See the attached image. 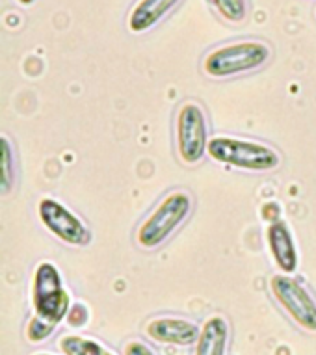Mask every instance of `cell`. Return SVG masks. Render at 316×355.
Wrapping results in <instances>:
<instances>
[{
    "label": "cell",
    "mask_w": 316,
    "mask_h": 355,
    "mask_svg": "<svg viewBox=\"0 0 316 355\" xmlns=\"http://www.w3.org/2000/svg\"><path fill=\"white\" fill-rule=\"evenodd\" d=\"M125 355H157L147 344L140 343V340H132L125 346Z\"/></svg>",
    "instance_id": "cell-16"
},
{
    "label": "cell",
    "mask_w": 316,
    "mask_h": 355,
    "mask_svg": "<svg viewBox=\"0 0 316 355\" xmlns=\"http://www.w3.org/2000/svg\"><path fill=\"white\" fill-rule=\"evenodd\" d=\"M35 355H53V354H35Z\"/></svg>",
    "instance_id": "cell-19"
},
{
    "label": "cell",
    "mask_w": 316,
    "mask_h": 355,
    "mask_svg": "<svg viewBox=\"0 0 316 355\" xmlns=\"http://www.w3.org/2000/svg\"><path fill=\"white\" fill-rule=\"evenodd\" d=\"M147 335L157 343L190 346L198 343L201 327L184 318H155L147 324Z\"/></svg>",
    "instance_id": "cell-8"
},
{
    "label": "cell",
    "mask_w": 316,
    "mask_h": 355,
    "mask_svg": "<svg viewBox=\"0 0 316 355\" xmlns=\"http://www.w3.org/2000/svg\"><path fill=\"white\" fill-rule=\"evenodd\" d=\"M2 182H0V190L2 193L10 192L13 184V155L12 146L6 136H2Z\"/></svg>",
    "instance_id": "cell-14"
},
{
    "label": "cell",
    "mask_w": 316,
    "mask_h": 355,
    "mask_svg": "<svg viewBox=\"0 0 316 355\" xmlns=\"http://www.w3.org/2000/svg\"><path fill=\"white\" fill-rule=\"evenodd\" d=\"M54 329H56V327L51 326V324H47V322L42 320V318H37V316L34 315V318H32L28 324V331H26V335H28V338L32 343H42V340H45V338H49L53 335Z\"/></svg>",
    "instance_id": "cell-15"
},
{
    "label": "cell",
    "mask_w": 316,
    "mask_h": 355,
    "mask_svg": "<svg viewBox=\"0 0 316 355\" xmlns=\"http://www.w3.org/2000/svg\"><path fill=\"white\" fill-rule=\"evenodd\" d=\"M270 58L268 45L261 41H238L207 54L203 69L212 78L242 75L263 67Z\"/></svg>",
    "instance_id": "cell-3"
},
{
    "label": "cell",
    "mask_w": 316,
    "mask_h": 355,
    "mask_svg": "<svg viewBox=\"0 0 316 355\" xmlns=\"http://www.w3.org/2000/svg\"><path fill=\"white\" fill-rule=\"evenodd\" d=\"M86 320H88V313H86L84 305H75V307L71 309V316H69L71 326H82Z\"/></svg>",
    "instance_id": "cell-17"
},
{
    "label": "cell",
    "mask_w": 316,
    "mask_h": 355,
    "mask_svg": "<svg viewBox=\"0 0 316 355\" xmlns=\"http://www.w3.org/2000/svg\"><path fill=\"white\" fill-rule=\"evenodd\" d=\"M190 212H192V198L186 192H171L157 205V209L138 227L136 233L138 244L146 250H155L162 245L175 233V229L184 223Z\"/></svg>",
    "instance_id": "cell-1"
},
{
    "label": "cell",
    "mask_w": 316,
    "mask_h": 355,
    "mask_svg": "<svg viewBox=\"0 0 316 355\" xmlns=\"http://www.w3.org/2000/svg\"><path fill=\"white\" fill-rule=\"evenodd\" d=\"M209 127L200 105L186 103L177 114V149L184 164H198L209 149Z\"/></svg>",
    "instance_id": "cell-5"
},
{
    "label": "cell",
    "mask_w": 316,
    "mask_h": 355,
    "mask_svg": "<svg viewBox=\"0 0 316 355\" xmlns=\"http://www.w3.org/2000/svg\"><path fill=\"white\" fill-rule=\"evenodd\" d=\"M179 4V0H138V4L132 8L129 15V28L134 34H143L152 26H157L173 8Z\"/></svg>",
    "instance_id": "cell-10"
},
{
    "label": "cell",
    "mask_w": 316,
    "mask_h": 355,
    "mask_svg": "<svg viewBox=\"0 0 316 355\" xmlns=\"http://www.w3.org/2000/svg\"><path fill=\"white\" fill-rule=\"evenodd\" d=\"M58 346L65 355H114L103 348L97 340L78 337V335H65L60 338Z\"/></svg>",
    "instance_id": "cell-12"
},
{
    "label": "cell",
    "mask_w": 316,
    "mask_h": 355,
    "mask_svg": "<svg viewBox=\"0 0 316 355\" xmlns=\"http://www.w3.org/2000/svg\"><path fill=\"white\" fill-rule=\"evenodd\" d=\"M37 212L43 225L65 244L86 245L91 242V233L86 227V223L56 199H42L37 205Z\"/></svg>",
    "instance_id": "cell-7"
},
{
    "label": "cell",
    "mask_w": 316,
    "mask_h": 355,
    "mask_svg": "<svg viewBox=\"0 0 316 355\" xmlns=\"http://www.w3.org/2000/svg\"><path fill=\"white\" fill-rule=\"evenodd\" d=\"M270 253L283 274H292L298 268V248L294 242L292 231L283 220L272 221L266 231Z\"/></svg>",
    "instance_id": "cell-9"
},
{
    "label": "cell",
    "mask_w": 316,
    "mask_h": 355,
    "mask_svg": "<svg viewBox=\"0 0 316 355\" xmlns=\"http://www.w3.org/2000/svg\"><path fill=\"white\" fill-rule=\"evenodd\" d=\"M32 303L35 316L54 327L69 313V294L64 288L62 275L53 262H42L35 268Z\"/></svg>",
    "instance_id": "cell-4"
},
{
    "label": "cell",
    "mask_w": 316,
    "mask_h": 355,
    "mask_svg": "<svg viewBox=\"0 0 316 355\" xmlns=\"http://www.w3.org/2000/svg\"><path fill=\"white\" fill-rule=\"evenodd\" d=\"M209 157L220 164H227L231 168L246 169V171H272L279 164V155L268 146L257 141L238 140L229 136H216L209 141Z\"/></svg>",
    "instance_id": "cell-2"
},
{
    "label": "cell",
    "mask_w": 316,
    "mask_h": 355,
    "mask_svg": "<svg viewBox=\"0 0 316 355\" xmlns=\"http://www.w3.org/2000/svg\"><path fill=\"white\" fill-rule=\"evenodd\" d=\"M263 216H264V220H268L270 223H272V221H277V216H279V205L266 203L263 207Z\"/></svg>",
    "instance_id": "cell-18"
},
{
    "label": "cell",
    "mask_w": 316,
    "mask_h": 355,
    "mask_svg": "<svg viewBox=\"0 0 316 355\" xmlns=\"http://www.w3.org/2000/svg\"><path fill=\"white\" fill-rule=\"evenodd\" d=\"M223 19L231 23H240L247 15L246 0H211Z\"/></svg>",
    "instance_id": "cell-13"
},
{
    "label": "cell",
    "mask_w": 316,
    "mask_h": 355,
    "mask_svg": "<svg viewBox=\"0 0 316 355\" xmlns=\"http://www.w3.org/2000/svg\"><path fill=\"white\" fill-rule=\"evenodd\" d=\"M275 300L298 326L307 331H316V302L299 281L285 274H277L270 281Z\"/></svg>",
    "instance_id": "cell-6"
},
{
    "label": "cell",
    "mask_w": 316,
    "mask_h": 355,
    "mask_svg": "<svg viewBox=\"0 0 316 355\" xmlns=\"http://www.w3.org/2000/svg\"><path fill=\"white\" fill-rule=\"evenodd\" d=\"M229 340V326L222 316H212L203 324L195 343V355H225Z\"/></svg>",
    "instance_id": "cell-11"
}]
</instances>
